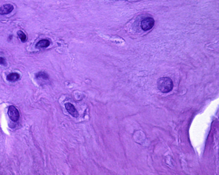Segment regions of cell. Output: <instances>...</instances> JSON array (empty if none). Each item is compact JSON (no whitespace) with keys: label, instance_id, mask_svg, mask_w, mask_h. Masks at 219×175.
<instances>
[{"label":"cell","instance_id":"6da1fadb","mask_svg":"<svg viewBox=\"0 0 219 175\" xmlns=\"http://www.w3.org/2000/svg\"><path fill=\"white\" fill-rule=\"evenodd\" d=\"M158 90L162 93H167L173 90L174 83L171 78L167 77H160L157 81Z\"/></svg>","mask_w":219,"mask_h":175},{"label":"cell","instance_id":"7a4b0ae2","mask_svg":"<svg viewBox=\"0 0 219 175\" xmlns=\"http://www.w3.org/2000/svg\"><path fill=\"white\" fill-rule=\"evenodd\" d=\"M155 21L152 18H147L144 19L141 22V27L145 31L151 30L154 26Z\"/></svg>","mask_w":219,"mask_h":175},{"label":"cell","instance_id":"3957f363","mask_svg":"<svg viewBox=\"0 0 219 175\" xmlns=\"http://www.w3.org/2000/svg\"><path fill=\"white\" fill-rule=\"evenodd\" d=\"M8 115L10 119L13 122H16L20 118V113L18 109L15 106H11L8 108Z\"/></svg>","mask_w":219,"mask_h":175},{"label":"cell","instance_id":"277c9868","mask_svg":"<svg viewBox=\"0 0 219 175\" xmlns=\"http://www.w3.org/2000/svg\"><path fill=\"white\" fill-rule=\"evenodd\" d=\"M65 107L68 112L72 116L74 117H78L79 116V113L74 105L69 102L65 104Z\"/></svg>","mask_w":219,"mask_h":175},{"label":"cell","instance_id":"5b68a950","mask_svg":"<svg viewBox=\"0 0 219 175\" xmlns=\"http://www.w3.org/2000/svg\"><path fill=\"white\" fill-rule=\"evenodd\" d=\"M14 6L11 4H5L0 7V15H7L12 12Z\"/></svg>","mask_w":219,"mask_h":175},{"label":"cell","instance_id":"8992f818","mask_svg":"<svg viewBox=\"0 0 219 175\" xmlns=\"http://www.w3.org/2000/svg\"><path fill=\"white\" fill-rule=\"evenodd\" d=\"M50 42L49 40L47 39H43L36 43V47L38 49L47 48L50 46Z\"/></svg>","mask_w":219,"mask_h":175},{"label":"cell","instance_id":"52a82bcc","mask_svg":"<svg viewBox=\"0 0 219 175\" xmlns=\"http://www.w3.org/2000/svg\"><path fill=\"white\" fill-rule=\"evenodd\" d=\"M20 75L17 73H11L7 75V80L11 82H15L20 79Z\"/></svg>","mask_w":219,"mask_h":175},{"label":"cell","instance_id":"ba28073f","mask_svg":"<svg viewBox=\"0 0 219 175\" xmlns=\"http://www.w3.org/2000/svg\"><path fill=\"white\" fill-rule=\"evenodd\" d=\"M36 78H41L44 80H47L49 79V76L48 74L43 71H40L36 74Z\"/></svg>","mask_w":219,"mask_h":175},{"label":"cell","instance_id":"9c48e42d","mask_svg":"<svg viewBox=\"0 0 219 175\" xmlns=\"http://www.w3.org/2000/svg\"><path fill=\"white\" fill-rule=\"evenodd\" d=\"M17 35L22 42H25L26 41V36L22 31H18L17 32Z\"/></svg>","mask_w":219,"mask_h":175},{"label":"cell","instance_id":"30bf717a","mask_svg":"<svg viewBox=\"0 0 219 175\" xmlns=\"http://www.w3.org/2000/svg\"><path fill=\"white\" fill-rule=\"evenodd\" d=\"M0 65L5 66L7 65V63L6 59L3 57H0Z\"/></svg>","mask_w":219,"mask_h":175}]
</instances>
